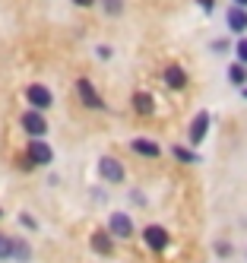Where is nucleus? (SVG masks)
Masks as SVG:
<instances>
[{"label":"nucleus","instance_id":"5","mask_svg":"<svg viewBox=\"0 0 247 263\" xmlns=\"http://www.w3.org/2000/svg\"><path fill=\"white\" fill-rule=\"evenodd\" d=\"M23 96H26L29 108H38V111H48V108L54 105V92H51L45 83H29V86L23 89Z\"/></svg>","mask_w":247,"mask_h":263},{"label":"nucleus","instance_id":"7","mask_svg":"<svg viewBox=\"0 0 247 263\" xmlns=\"http://www.w3.org/2000/svg\"><path fill=\"white\" fill-rule=\"evenodd\" d=\"M108 232L114 235V241H130L137 229H133V219H130L127 213L118 210V213H111V216H108Z\"/></svg>","mask_w":247,"mask_h":263},{"label":"nucleus","instance_id":"19","mask_svg":"<svg viewBox=\"0 0 247 263\" xmlns=\"http://www.w3.org/2000/svg\"><path fill=\"white\" fill-rule=\"evenodd\" d=\"M235 61L247 64V35H238V42H235Z\"/></svg>","mask_w":247,"mask_h":263},{"label":"nucleus","instance_id":"14","mask_svg":"<svg viewBox=\"0 0 247 263\" xmlns=\"http://www.w3.org/2000/svg\"><path fill=\"white\" fill-rule=\"evenodd\" d=\"M225 77H228V83L232 86H247V64H241V61H232L225 67Z\"/></svg>","mask_w":247,"mask_h":263},{"label":"nucleus","instance_id":"28","mask_svg":"<svg viewBox=\"0 0 247 263\" xmlns=\"http://www.w3.org/2000/svg\"><path fill=\"white\" fill-rule=\"evenodd\" d=\"M241 96H244V99H247V86H241Z\"/></svg>","mask_w":247,"mask_h":263},{"label":"nucleus","instance_id":"29","mask_svg":"<svg viewBox=\"0 0 247 263\" xmlns=\"http://www.w3.org/2000/svg\"><path fill=\"white\" fill-rule=\"evenodd\" d=\"M0 219H4V210H0Z\"/></svg>","mask_w":247,"mask_h":263},{"label":"nucleus","instance_id":"3","mask_svg":"<svg viewBox=\"0 0 247 263\" xmlns=\"http://www.w3.org/2000/svg\"><path fill=\"white\" fill-rule=\"evenodd\" d=\"M143 244L152 251V254H165L168 251V244H171V232L165 229V225H146L143 229Z\"/></svg>","mask_w":247,"mask_h":263},{"label":"nucleus","instance_id":"2","mask_svg":"<svg viewBox=\"0 0 247 263\" xmlns=\"http://www.w3.org/2000/svg\"><path fill=\"white\" fill-rule=\"evenodd\" d=\"M19 127H23L26 137H48V118L38 108H26L23 118H19Z\"/></svg>","mask_w":247,"mask_h":263},{"label":"nucleus","instance_id":"13","mask_svg":"<svg viewBox=\"0 0 247 263\" xmlns=\"http://www.w3.org/2000/svg\"><path fill=\"white\" fill-rule=\"evenodd\" d=\"M130 149H133L137 156H143V159H159V156H162V146H159L156 140H149V137L130 140Z\"/></svg>","mask_w":247,"mask_h":263},{"label":"nucleus","instance_id":"1","mask_svg":"<svg viewBox=\"0 0 247 263\" xmlns=\"http://www.w3.org/2000/svg\"><path fill=\"white\" fill-rule=\"evenodd\" d=\"M99 178L105 181V184H124L127 181V168H124V162L121 159H114V156H99Z\"/></svg>","mask_w":247,"mask_h":263},{"label":"nucleus","instance_id":"9","mask_svg":"<svg viewBox=\"0 0 247 263\" xmlns=\"http://www.w3.org/2000/svg\"><path fill=\"white\" fill-rule=\"evenodd\" d=\"M162 80H165V86L171 89V92H184L187 89V70L181 67V64H168L165 67V73H162Z\"/></svg>","mask_w":247,"mask_h":263},{"label":"nucleus","instance_id":"24","mask_svg":"<svg viewBox=\"0 0 247 263\" xmlns=\"http://www.w3.org/2000/svg\"><path fill=\"white\" fill-rule=\"evenodd\" d=\"M70 4H73V7H80V10H89V7L99 4V0H70Z\"/></svg>","mask_w":247,"mask_h":263},{"label":"nucleus","instance_id":"11","mask_svg":"<svg viewBox=\"0 0 247 263\" xmlns=\"http://www.w3.org/2000/svg\"><path fill=\"white\" fill-rule=\"evenodd\" d=\"M89 244H92V251L102 254V257H111L114 254V235L108 229H95L92 238H89Z\"/></svg>","mask_w":247,"mask_h":263},{"label":"nucleus","instance_id":"27","mask_svg":"<svg viewBox=\"0 0 247 263\" xmlns=\"http://www.w3.org/2000/svg\"><path fill=\"white\" fill-rule=\"evenodd\" d=\"M232 4H238V7H247V0H232Z\"/></svg>","mask_w":247,"mask_h":263},{"label":"nucleus","instance_id":"8","mask_svg":"<svg viewBox=\"0 0 247 263\" xmlns=\"http://www.w3.org/2000/svg\"><path fill=\"white\" fill-rule=\"evenodd\" d=\"M209 124H213V115H209V111H200V115L194 118V124H190V130H187V143L200 146L206 140V134H209Z\"/></svg>","mask_w":247,"mask_h":263},{"label":"nucleus","instance_id":"12","mask_svg":"<svg viewBox=\"0 0 247 263\" xmlns=\"http://www.w3.org/2000/svg\"><path fill=\"white\" fill-rule=\"evenodd\" d=\"M133 111H137L140 118H152V111H156V99H152V92L133 89Z\"/></svg>","mask_w":247,"mask_h":263},{"label":"nucleus","instance_id":"16","mask_svg":"<svg viewBox=\"0 0 247 263\" xmlns=\"http://www.w3.org/2000/svg\"><path fill=\"white\" fill-rule=\"evenodd\" d=\"M10 260L29 263V260H32V244H29L26 238H13V257H10Z\"/></svg>","mask_w":247,"mask_h":263},{"label":"nucleus","instance_id":"15","mask_svg":"<svg viewBox=\"0 0 247 263\" xmlns=\"http://www.w3.org/2000/svg\"><path fill=\"white\" fill-rule=\"evenodd\" d=\"M171 156H175L181 165H200V153H194L190 146H181V143L171 146Z\"/></svg>","mask_w":247,"mask_h":263},{"label":"nucleus","instance_id":"23","mask_svg":"<svg viewBox=\"0 0 247 263\" xmlns=\"http://www.w3.org/2000/svg\"><path fill=\"white\" fill-rule=\"evenodd\" d=\"M19 168H23V172H35V162L29 156H23V159H19Z\"/></svg>","mask_w":247,"mask_h":263},{"label":"nucleus","instance_id":"10","mask_svg":"<svg viewBox=\"0 0 247 263\" xmlns=\"http://www.w3.org/2000/svg\"><path fill=\"white\" fill-rule=\"evenodd\" d=\"M225 26L235 35H247V7H238V4L228 7L225 10Z\"/></svg>","mask_w":247,"mask_h":263},{"label":"nucleus","instance_id":"25","mask_svg":"<svg viewBox=\"0 0 247 263\" xmlns=\"http://www.w3.org/2000/svg\"><path fill=\"white\" fill-rule=\"evenodd\" d=\"M197 4H200L203 13H213V10H216V0H197Z\"/></svg>","mask_w":247,"mask_h":263},{"label":"nucleus","instance_id":"26","mask_svg":"<svg viewBox=\"0 0 247 263\" xmlns=\"http://www.w3.org/2000/svg\"><path fill=\"white\" fill-rule=\"evenodd\" d=\"M95 54H99L102 61H108V58H111V48H108V45H99V48H95Z\"/></svg>","mask_w":247,"mask_h":263},{"label":"nucleus","instance_id":"18","mask_svg":"<svg viewBox=\"0 0 247 263\" xmlns=\"http://www.w3.org/2000/svg\"><path fill=\"white\" fill-rule=\"evenodd\" d=\"M10 257H13V238L0 232V263H4V260H10Z\"/></svg>","mask_w":247,"mask_h":263},{"label":"nucleus","instance_id":"6","mask_svg":"<svg viewBox=\"0 0 247 263\" xmlns=\"http://www.w3.org/2000/svg\"><path fill=\"white\" fill-rule=\"evenodd\" d=\"M76 96H80V102H83L89 111H102V108H105V99L99 96L95 83H92V80H86V77L76 80Z\"/></svg>","mask_w":247,"mask_h":263},{"label":"nucleus","instance_id":"22","mask_svg":"<svg viewBox=\"0 0 247 263\" xmlns=\"http://www.w3.org/2000/svg\"><path fill=\"white\" fill-rule=\"evenodd\" d=\"M228 48H235V42H225V39H216L213 45H209V51H216V54H222V51H228Z\"/></svg>","mask_w":247,"mask_h":263},{"label":"nucleus","instance_id":"4","mask_svg":"<svg viewBox=\"0 0 247 263\" xmlns=\"http://www.w3.org/2000/svg\"><path fill=\"white\" fill-rule=\"evenodd\" d=\"M26 156L35 162V168H48L54 162V149H51V143H45V137H29Z\"/></svg>","mask_w":247,"mask_h":263},{"label":"nucleus","instance_id":"20","mask_svg":"<svg viewBox=\"0 0 247 263\" xmlns=\"http://www.w3.org/2000/svg\"><path fill=\"white\" fill-rule=\"evenodd\" d=\"M19 225H26L29 232H38V222H35V216H32V213H19Z\"/></svg>","mask_w":247,"mask_h":263},{"label":"nucleus","instance_id":"17","mask_svg":"<svg viewBox=\"0 0 247 263\" xmlns=\"http://www.w3.org/2000/svg\"><path fill=\"white\" fill-rule=\"evenodd\" d=\"M102 4V10H105V16H124V0H99Z\"/></svg>","mask_w":247,"mask_h":263},{"label":"nucleus","instance_id":"21","mask_svg":"<svg viewBox=\"0 0 247 263\" xmlns=\"http://www.w3.org/2000/svg\"><path fill=\"white\" fill-rule=\"evenodd\" d=\"M232 254H235V244H228V241L216 244V257H232Z\"/></svg>","mask_w":247,"mask_h":263}]
</instances>
